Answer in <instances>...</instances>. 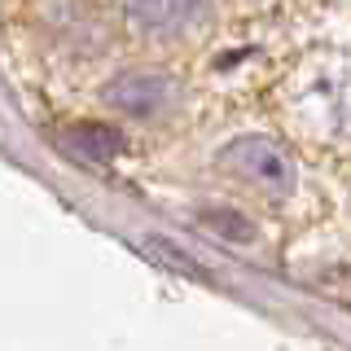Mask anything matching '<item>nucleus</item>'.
Segmentation results:
<instances>
[{"mask_svg": "<svg viewBox=\"0 0 351 351\" xmlns=\"http://www.w3.org/2000/svg\"><path fill=\"white\" fill-rule=\"evenodd\" d=\"M202 224L211 228V233L233 237V241H250V224H246V219H241L237 211H206V215H202Z\"/></svg>", "mask_w": 351, "mask_h": 351, "instance_id": "obj_6", "label": "nucleus"}, {"mask_svg": "<svg viewBox=\"0 0 351 351\" xmlns=\"http://www.w3.org/2000/svg\"><path fill=\"white\" fill-rule=\"evenodd\" d=\"M211 5L215 0H123L128 22L154 40H180L197 31L211 18Z\"/></svg>", "mask_w": 351, "mask_h": 351, "instance_id": "obj_2", "label": "nucleus"}, {"mask_svg": "<svg viewBox=\"0 0 351 351\" xmlns=\"http://www.w3.org/2000/svg\"><path fill=\"white\" fill-rule=\"evenodd\" d=\"M66 145L88 162H110L123 154V132L106 128V123H75V128H66Z\"/></svg>", "mask_w": 351, "mask_h": 351, "instance_id": "obj_4", "label": "nucleus"}, {"mask_svg": "<svg viewBox=\"0 0 351 351\" xmlns=\"http://www.w3.org/2000/svg\"><path fill=\"white\" fill-rule=\"evenodd\" d=\"M176 80L171 75H162V71H123V75H114V80L106 84V101L110 106H119L123 114H141V119H154V114H162L171 101H176Z\"/></svg>", "mask_w": 351, "mask_h": 351, "instance_id": "obj_3", "label": "nucleus"}, {"mask_svg": "<svg viewBox=\"0 0 351 351\" xmlns=\"http://www.w3.org/2000/svg\"><path fill=\"white\" fill-rule=\"evenodd\" d=\"M141 255L162 263V268H171V272H180V277H189V281H211V272H206L197 259H189L180 246H171L167 237H141Z\"/></svg>", "mask_w": 351, "mask_h": 351, "instance_id": "obj_5", "label": "nucleus"}, {"mask_svg": "<svg viewBox=\"0 0 351 351\" xmlns=\"http://www.w3.org/2000/svg\"><path fill=\"white\" fill-rule=\"evenodd\" d=\"M219 167L233 171L237 180L255 184L259 193H272V197H285L294 189V180H299L294 158L268 136H237V141H228L224 154H219Z\"/></svg>", "mask_w": 351, "mask_h": 351, "instance_id": "obj_1", "label": "nucleus"}]
</instances>
